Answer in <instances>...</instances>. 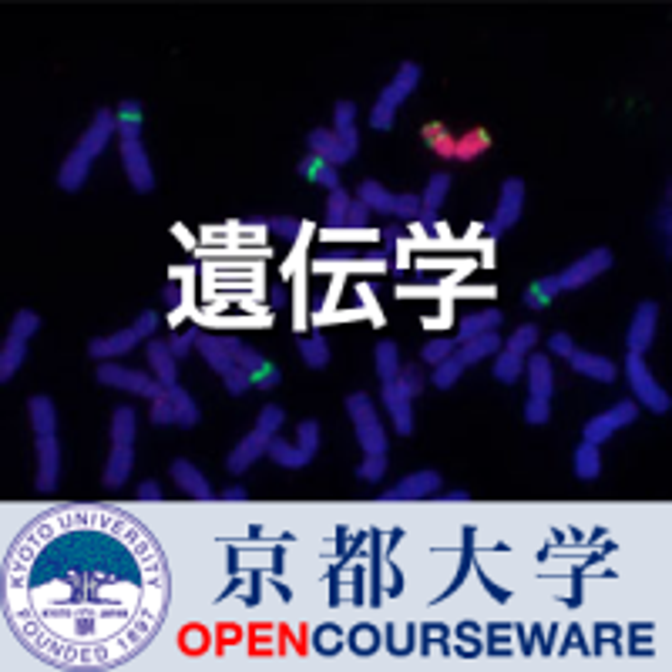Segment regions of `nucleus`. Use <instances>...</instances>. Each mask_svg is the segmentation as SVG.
<instances>
[{"label":"nucleus","instance_id":"nucleus-62","mask_svg":"<svg viewBox=\"0 0 672 672\" xmlns=\"http://www.w3.org/2000/svg\"><path fill=\"white\" fill-rule=\"evenodd\" d=\"M222 498H226V502H242V498H246V488H242V484H236V488H226V491H222Z\"/></svg>","mask_w":672,"mask_h":672},{"label":"nucleus","instance_id":"nucleus-13","mask_svg":"<svg viewBox=\"0 0 672 672\" xmlns=\"http://www.w3.org/2000/svg\"><path fill=\"white\" fill-rule=\"evenodd\" d=\"M636 417H638L636 400H618L616 407H609V411L595 414L592 421H585V427H581V441H589V444H605V441L616 437L622 427L636 424Z\"/></svg>","mask_w":672,"mask_h":672},{"label":"nucleus","instance_id":"nucleus-22","mask_svg":"<svg viewBox=\"0 0 672 672\" xmlns=\"http://www.w3.org/2000/svg\"><path fill=\"white\" fill-rule=\"evenodd\" d=\"M169 474H171V481H175V488L185 491L189 498H195V502H212V484H209L206 474H202L192 461L175 457L169 467Z\"/></svg>","mask_w":672,"mask_h":672},{"label":"nucleus","instance_id":"nucleus-15","mask_svg":"<svg viewBox=\"0 0 672 672\" xmlns=\"http://www.w3.org/2000/svg\"><path fill=\"white\" fill-rule=\"evenodd\" d=\"M447 192H451V175H447V171H433L431 179H427V189H424V195H421V216L414 219V226L407 229L411 239H424V232L437 226V216H441V206H444Z\"/></svg>","mask_w":672,"mask_h":672},{"label":"nucleus","instance_id":"nucleus-17","mask_svg":"<svg viewBox=\"0 0 672 672\" xmlns=\"http://www.w3.org/2000/svg\"><path fill=\"white\" fill-rule=\"evenodd\" d=\"M122 169L128 175V185L135 189L138 195H151L155 192V169H151L149 149L141 141H122Z\"/></svg>","mask_w":672,"mask_h":672},{"label":"nucleus","instance_id":"nucleus-42","mask_svg":"<svg viewBox=\"0 0 672 672\" xmlns=\"http://www.w3.org/2000/svg\"><path fill=\"white\" fill-rule=\"evenodd\" d=\"M293 330L303 333L307 330V269H303V262H299L297 269H293Z\"/></svg>","mask_w":672,"mask_h":672},{"label":"nucleus","instance_id":"nucleus-1","mask_svg":"<svg viewBox=\"0 0 672 672\" xmlns=\"http://www.w3.org/2000/svg\"><path fill=\"white\" fill-rule=\"evenodd\" d=\"M4 618L51 669H114L159 636L169 565L145 524L108 504L37 514L4 555Z\"/></svg>","mask_w":672,"mask_h":672},{"label":"nucleus","instance_id":"nucleus-7","mask_svg":"<svg viewBox=\"0 0 672 672\" xmlns=\"http://www.w3.org/2000/svg\"><path fill=\"white\" fill-rule=\"evenodd\" d=\"M94 380L104 384L112 390H125V394H135V397H149V400H159L165 394V387L159 384L155 374H145V370H128V366L114 364V360H104L98 364L94 370Z\"/></svg>","mask_w":672,"mask_h":672},{"label":"nucleus","instance_id":"nucleus-34","mask_svg":"<svg viewBox=\"0 0 672 672\" xmlns=\"http://www.w3.org/2000/svg\"><path fill=\"white\" fill-rule=\"evenodd\" d=\"M266 457H269L276 467H283V471H299V467L313 464V461H309V457L299 451V444H289V441H283L279 433H276L273 441H269V451H266Z\"/></svg>","mask_w":672,"mask_h":672},{"label":"nucleus","instance_id":"nucleus-4","mask_svg":"<svg viewBox=\"0 0 672 672\" xmlns=\"http://www.w3.org/2000/svg\"><path fill=\"white\" fill-rule=\"evenodd\" d=\"M343 407H346L350 421H354L356 444H360L364 457L387 454V447H390L387 444V431H384V424H380V417H376L374 397H370L366 390H356V394H350V397L343 400Z\"/></svg>","mask_w":672,"mask_h":672},{"label":"nucleus","instance_id":"nucleus-19","mask_svg":"<svg viewBox=\"0 0 672 672\" xmlns=\"http://www.w3.org/2000/svg\"><path fill=\"white\" fill-rule=\"evenodd\" d=\"M380 400H384V407H387L394 431H397L400 437H411V433H414V400H411V394L400 387L397 380H390V384H380Z\"/></svg>","mask_w":672,"mask_h":672},{"label":"nucleus","instance_id":"nucleus-58","mask_svg":"<svg viewBox=\"0 0 672 672\" xmlns=\"http://www.w3.org/2000/svg\"><path fill=\"white\" fill-rule=\"evenodd\" d=\"M161 303H165L171 313L182 307V283H175V279H171V283L161 286Z\"/></svg>","mask_w":672,"mask_h":672},{"label":"nucleus","instance_id":"nucleus-55","mask_svg":"<svg viewBox=\"0 0 672 672\" xmlns=\"http://www.w3.org/2000/svg\"><path fill=\"white\" fill-rule=\"evenodd\" d=\"M266 229H269V232H276L279 239L297 242V239H299V229H303V222H299V219H289V216H283V219H266Z\"/></svg>","mask_w":672,"mask_h":672},{"label":"nucleus","instance_id":"nucleus-18","mask_svg":"<svg viewBox=\"0 0 672 672\" xmlns=\"http://www.w3.org/2000/svg\"><path fill=\"white\" fill-rule=\"evenodd\" d=\"M34 454H37L34 488L41 491V494H54L57 484H61V444H57V433H44V437H37Z\"/></svg>","mask_w":672,"mask_h":672},{"label":"nucleus","instance_id":"nucleus-21","mask_svg":"<svg viewBox=\"0 0 672 672\" xmlns=\"http://www.w3.org/2000/svg\"><path fill=\"white\" fill-rule=\"evenodd\" d=\"M444 488V481L437 471H417L407 474L404 481H397L390 491H384V502H417V498H431Z\"/></svg>","mask_w":672,"mask_h":672},{"label":"nucleus","instance_id":"nucleus-26","mask_svg":"<svg viewBox=\"0 0 672 672\" xmlns=\"http://www.w3.org/2000/svg\"><path fill=\"white\" fill-rule=\"evenodd\" d=\"M307 149H309V155H317V159L330 161L333 169H340V165H350V161L356 159V155H350V151L343 149V141L333 135L330 128H317V131H309V135H307Z\"/></svg>","mask_w":672,"mask_h":672},{"label":"nucleus","instance_id":"nucleus-39","mask_svg":"<svg viewBox=\"0 0 672 672\" xmlns=\"http://www.w3.org/2000/svg\"><path fill=\"white\" fill-rule=\"evenodd\" d=\"M561 293L559 286V276H541V279H535V283L524 289V307L528 309H548L551 307V299Z\"/></svg>","mask_w":672,"mask_h":672},{"label":"nucleus","instance_id":"nucleus-45","mask_svg":"<svg viewBox=\"0 0 672 672\" xmlns=\"http://www.w3.org/2000/svg\"><path fill=\"white\" fill-rule=\"evenodd\" d=\"M464 370H467V366H464V360H461V356H457V350H454V354L447 356L444 364H437V366H433L431 384H433V387H437V390H451V387H454V384H457V380H461V374H464Z\"/></svg>","mask_w":672,"mask_h":672},{"label":"nucleus","instance_id":"nucleus-20","mask_svg":"<svg viewBox=\"0 0 672 672\" xmlns=\"http://www.w3.org/2000/svg\"><path fill=\"white\" fill-rule=\"evenodd\" d=\"M269 441H273V437H269L266 431H259V427L246 433L239 444L232 447V454L226 457L229 474H246L249 467H256V461H262L266 451H269Z\"/></svg>","mask_w":672,"mask_h":672},{"label":"nucleus","instance_id":"nucleus-36","mask_svg":"<svg viewBox=\"0 0 672 672\" xmlns=\"http://www.w3.org/2000/svg\"><path fill=\"white\" fill-rule=\"evenodd\" d=\"M297 171L313 185H323V189H340V175H336V169H333L330 161L317 159V155H307V159L297 165Z\"/></svg>","mask_w":672,"mask_h":672},{"label":"nucleus","instance_id":"nucleus-3","mask_svg":"<svg viewBox=\"0 0 672 672\" xmlns=\"http://www.w3.org/2000/svg\"><path fill=\"white\" fill-rule=\"evenodd\" d=\"M421 78H424L421 64H414V61H404V64H400L394 81L380 92V98H376L374 108H370V128H374V131H390V128H394L397 108L417 92Z\"/></svg>","mask_w":672,"mask_h":672},{"label":"nucleus","instance_id":"nucleus-9","mask_svg":"<svg viewBox=\"0 0 672 672\" xmlns=\"http://www.w3.org/2000/svg\"><path fill=\"white\" fill-rule=\"evenodd\" d=\"M524 199H528V189H524L521 179H504L502 199H498V209H494V216H491L488 222H481V226H478L481 236L494 242V239H502V236L511 226H518V219H521V212H524Z\"/></svg>","mask_w":672,"mask_h":672},{"label":"nucleus","instance_id":"nucleus-48","mask_svg":"<svg viewBox=\"0 0 672 672\" xmlns=\"http://www.w3.org/2000/svg\"><path fill=\"white\" fill-rule=\"evenodd\" d=\"M149 421L155 424V427H179V407H175V400H171L169 394H161L159 400H151Z\"/></svg>","mask_w":672,"mask_h":672},{"label":"nucleus","instance_id":"nucleus-54","mask_svg":"<svg viewBox=\"0 0 672 672\" xmlns=\"http://www.w3.org/2000/svg\"><path fill=\"white\" fill-rule=\"evenodd\" d=\"M387 474V454L380 457H364V464L356 467V478L366 481V484H376V481Z\"/></svg>","mask_w":672,"mask_h":672},{"label":"nucleus","instance_id":"nucleus-2","mask_svg":"<svg viewBox=\"0 0 672 672\" xmlns=\"http://www.w3.org/2000/svg\"><path fill=\"white\" fill-rule=\"evenodd\" d=\"M114 135H118V128H114V112L112 108H98L92 118V125H88V131L78 138V145L68 151V159L61 161V169H57V189H61V192H81V189L88 185L94 159H102V151L112 145Z\"/></svg>","mask_w":672,"mask_h":672},{"label":"nucleus","instance_id":"nucleus-29","mask_svg":"<svg viewBox=\"0 0 672 672\" xmlns=\"http://www.w3.org/2000/svg\"><path fill=\"white\" fill-rule=\"evenodd\" d=\"M333 122H336L333 135L340 138L343 149L350 151V155H356V151H360V131H356V104L354 102H336V108H333Z\"/></svg>","mask_w":672,"mask_h":672},{"label":"nucleus","instance_id":"nucleus-6","mask_svg":"<svg viewBox=\"0 0 672 672\" xmlns=\"http://www.w3.org/2000/svg\"><path fill=\"white\" fill-rule=\"evenodd\" d=\"M41 317H37L34 309H21L17 317H14L11 330H7V340H4V346H0V384H11L14 374L24 366V360H27V343H31V336L34 333H41Z\"/></svg>","mask_w":672,"mask_h":672},{"label":"nucleus","instance_id":"nucleus-24","mask_svg":"<svg viewBox=\"0 0 672 672\" xmlns=\"http://www.w3.org/2000/svg\"><path fill=\"white\" fill-rule=\"evenodd\" d=\"M524 374H528V390H531V397H541V400L555 397V366H551V356L528 354L524 356Z\"/></svg>","mask_w":672,"mask_h":672},{"label":"nucleus","instance_id":"nucleus-46","mask_svg":"<svg viewBox=\"0 0 672 672\" xmlns=\"http://www.w3.org/2000/svg\"><path fill=\"white\" fill-rule=\"evenodd\" d=\"M538 323H524V326H518V330L504 340V350L508 354H518V356H528L531 350H535V343H538Z\"/></svg>","mask_w":672,"mask_h":672},{"label":"nucleus","instance_id":"nucleus-23","mask_svg":"<svg viewBox=\"0 0 672 672\" xmlns=\"http://www.w3.org/2000/svg\"><path fill=\"white\" fill-rule=\"evenodd\" d=\"M131 467H135V444H112V454L104 461V474L102 484L104 491H122L131 478Z\"/></svg>","mask_w":672,"mask_h":672},{"label":"nucleus","instance_id":"nucleus-59","mask_svg":"<svg viewBox=\"0 0 672 672\" xmlns=\"http://www.w3.org/2000/svg\"><path fill=\"white\" fill-rule=\"evenodd\" d=\"M138 498H141V502H159V498H161V484H159V481H141V484H138Z\"/></svg>","mask_w":672,"mask_h":672},{"label":"nucleus","instance_id":"nucleus-31","mask_svg":"<svg viewBox=\"0 0 672 672\" xmlns=\"http://www.w3.org/2000/svg\"><path fill=\"white\" fill-rule=\"evenodd\" d=\"M199 326H212V330H252V326H269L273 313H259V317H222V313H195Z\"/></svg>","mask_w":672,"mask_h":672},{"label":"nucleus","instance_id":"nucleus-8","mask_svg":"<svg viewBox=\"0 0 672 672\" xmlns=\"http://www.w3.org/2000/svg\"><path fill=\"white\" fill-rule=\"evenodd\" d=\"M356 199H360L370 212H380V216H394V219H417L421 216V195L387 192V189H384L380 182H374V179L360 182Z\"/></svg>","mask_w":672,"mask_h":672},{"label":"nucleus","instance_id":"nucleus-43","mask_svg":"<svg viewBox=\"0 0 672 672\" xmlns=\"http://www.w3.org/2000/svg\"><path fill=\"white\" fill-rule=\"evenodd\" d=\"M350 192L346 189H330V199H326V229L336 232V229H346V212H350Z\"/></svg>","mask_w":672,"mask_h":672},{"label":"nucleus","instance_id":"nucleus-61","mask_svg":"<svg viewBox=\"0 0 672 672\" xmlns=\"http://www.w3.org/2000/svg\"><path fill=\"white\" fill-rule=\"evenodd\" d=\"M283 303H286L283 283H273V289H269V307H273V309H283Z\"/></svg>","mask_w":672,"mask_h":672},{"label":"nucleus","instance_id":"nucleus-57","mask_svg":"<svg viewBox=\"0 0 672 672\" xmlns=\"http://www.w3.org/2000/svg\"><path fill=\"white\" fill-rule=\"evenodd\" d=\"M366 219H370V209H366L360 199H356V202H350V212H346V229H354V232H364Z\"/></svg>","mask_w":672,"mask_h":672},{"label":"nucleus","instance_id":"nucleus-14","mask_svg":"<svg viewBox=\"0 0 672 672\" xmlns=\"http://www.w3.org/2000/svg\"><path fill=\"white\" fill-rule=\"evenodd\" d=\"M612 262H616V256H612L609 249H592V252H585V256H579V262H571V266H565V269L559 273L561 293H571V289L589 286L592 279H599L602 273H609Z\"/></svg>","mask_w":672,"mask_h":672},{"label":"nucleus","instance_id":"nucleus-5","mask_svg":"<svg viewBox=\"0 0 672 672\" xmlns=\"http://www.w3.org/2000/svg\"><path fill=\"white\" fill-rule=\"evenodd\" d=\"M159 323H161V317L155 313V309H141L135 323H131V326H125L122 333H112V336H94V340L88 343V356H94L98 364H104V360H118V356H128L138 346V343H145L149 336H155Z\"/></svg>","mask_w":672,"mask_h":672},{"label":"nucleus","instance_id":"nucleus-12","mask_svg":"<svg viewBox=\"0 0 672 672\" xmlns=\"http://www.w3.org/2000/svg\"><path fill=\"white\" fill-rule=\"evenodd\" d=\"M626 376H628V387H632V394H636L638 407H646V411H652V414H669L672 400H669V394L659 387V380L652 376L649 364H646V356L628 354L626 356Z\"/></svg>","mask_w":672,"mask_h":672},{"label":"nucleus","instance_id":"nucleus-64","mask_svg":"<svg viewBox=\"0 0 672 672\" xmlns=\"http://www.w3.org/2000/svg\"><path fill=\"white\" fill-rule=\"evenodd\" d=\"M464 498H471L467 491H451V494H447V502H464Z\"/></svg>","mask_w":672,"mask_h":672},{"label":"nucleus","instance_id":"nucleus-30","mask_svg":"<svg viewBox=\"0 0 672 672\" xmlns=\"http://www.w3.org/2000/svg\"><path fill=\"white\" fill-rule=\"evenodd\" d=\"M149 366H151V374L159 376L161 387L179 384V364H175V354L169 350V343L165 340H149Z\"/></svg>","mask_w":672,"mask_h":672},{"label":"nucleus","instance_id":"nucleus-10","mask_svg":"<svg viewBox=\"0 0 672 672\" xmlns=\"http://www.w3.org/2000/svg\"><path fill=\"white\" fill-rule=\"evenodd\" d=\"M219 340H222V346L232 354V360L246 370V376H249V384L256 390H276L279 384H283V374L276 370V364H269L256 346L242 343L239 336H219Z\"/></svg>","mask_w":672,"mask_h":672},{"label":"nucleus","instance_id":"nucleus-63","mask_svg":"<svg viewBox=\"0 0 672 672\" xmlns=\"http://www.w3.org/2000/svg\"><path fill=\"white\" fill-rule=\"evenodd\" d=\"M171 232H175V236H179V239H182L189 249H195V239L189 236V232H185V226H171Z\"/></svg>","mask_w":672,"mask_h":672},{"label":"nucleus","instance_id":"nucleus-44","mask_svg":"<svg viewBox=\"0 0 672 672\" xmlns=\"http://www.w3.org/2000/svg\"><path fill=\"white\" fill-rule=\"evenodd\" d=\"M491 374H494V380H502V384H518V380H521V374H524V356L508 354V350L502 346V354L494 356Z\"/></svg>","mask_w":672,"mask_h":672},{"label":"nucleus","instance_id":"nucleus-52","mask_svg":"<svg viewBox=\"0 0 672 672\" xmlns=\"http://www.w3.org/2000/svg\"><path fill=\"white\" fill-rule=\"evenodd\" d=\"M397 384L407 394H411V400L414 397H421L424 394V384H427V376H424V370L417 364H411V366H400V376H397Z\"/></svg>","mask_w":672,"mask_h":672},{"label":"nucleus","instance_id":"nucleus-60","mask_svg":"<svg viewBox=\"0 0 672 672\" xmlns=\"http://www.w3.org/2000/svg\"><path fill=\"white\" fill-rule=\"evenodd\" d=\"M380 236H384V246H387V252H384V256H390V249L397 246L400 226H387V229H384V232H380Z\"/></svg>","mask_w":672,"mask_h":672},{"label":"nucleus","instance_id":"nucleus-32","mask_svg":"<svg viewBox=\"0 0 672 672\" xmlns=\"http://www.w3.org/2000/svg\"><path fill=\"white\" fill-rule=\"evenodd\" d=\"M27 417H31L34 437L57 433V407H54V400L47 397V394H34V397L27 400Z\"/></svg>","mask_w":672,"mask_h":672},{"label":"nucleus","instance_id":"nucleus-35","mask_svg":"<svg viewBox=\"0 0 672 672\" xmlns=\"http://www.w3.org/2000/svg\"><path fill=\"white\" fill-rule=\"evenodd\" d=\"M374 364H376V376H380V384H390V380H397L400 376V346L394 340H380L374 346Z\"/></svg>","mask_w":672,"mask_h":672},{"label":"nucleus","instance_id":"nucleus-40","mask_svg":"<svg viewBox=\"0 0 672 672\" xmlns=\"http://www.w3.org/2000/svg\"><path fill=\"white\" fill-rule=\"evenodd\" d=\"M138 437V411L135 407H114L112 414V444H135Z\"/></svg>","mask_w":672,"mask_h":672},{"label":"nucleus","instance_id":"nucleus-38","mask_svg":"<svg viewBox=\"0 0 672 672\" xmlns=\"http://www.w3.org/2000/svg\"><path fill=\"white\" fill-rule=\"evenodd\" d=\"M571 467H575V478H579V481H595V478H599V474H602V454H599V444L581 441V444L575 447Z\"/></svg>","mask_w":672,"mask_h":672},{"label":"nucleus","instance_id":"nucleus-16","mask_svg":"<svg viewBox=\"0 0 672 672\" xmlns=\"http://www.w3.org/2000/svg\"><path fill=\"white\" fill-rule=\"evenodd\" d=\"M656 330H659V303L652 299H642L632 313V323H628V336H626V346L628 354L636 356H646L656 343Z\"/></svg>","mask_w":672,"mask_h":672},{"label":"nucleus","instance_id":"nucleus-49","mask_svg":"<svg viewBox=\"0 0 672 672\" xmlns=\"http://www.w3.org/2000/svg\"><path fill=\"white\" fill-rule=\"evenodd\" d=\"M297 444H299V451L309 457V461H317V454H319V421H303L297 427Z\"/></svg>","mask_w":672,"mask_h":672},{"label":"nucleus","instance_id":"nucleus-27","mask_svg":"<svg viewBox=\"0 0 672 672\" xmlns=\"http://www.w3.org/2000/svg\"><path fill=\"white\" fill-rule=\"evenodd\" d=\"M504 323V313L502 309H478V313H467V317L457 319V346L467 340H474V336H484V333H494L502 330Z\"/></svg>","mask_w":672,"mask_h":672},{"label":"nucleus","instance_id":"nucleus-47","mask_svg":"<svg viewBox=\"0 0 672 672\" xmlns=\"http://www.w3.org/2000/svg\"><path fill=\"white\" fill-rule=\"evenodd\" d=\"M454 350H457L454 336H433V340H427L421 346V360H424V364L437 366V364H444V360L454 354Z\"/></svg>","mask_w":672,"mask_h":672},{"label":"nucleus","instance_id":"nucleus-37","mask_svg":"<svg viewBox=\"0 0 672 672\" xmlns=\"http://www.w3.org/2000/svg\"><path fill=\"white\" fill-rule=\"evenodd\" d=\"M297 350L309 370H323V366L330 364V343H326V336H323L319 330L309 333V336H299Z\"/></svg>","mask_w":672,"mask_h":672},{"label":"nucleus","instance_id":"nucleus-50","mask_svg":"<svg viewBox=\"0 0 672 672\" xmlns=\"http://www.w3.org/2000/svg\"><path fill=\"white\" fill-rule=\"evenodd\" d=\"M199 336H202V326L199 323H192L189 330H182V333H175L169 340V350L175 354V360H185V356L192 354L195 350V343H199Z\"/></svg>","mask_w":672,"mask_h":672},{"label":"nucleus","instance_id":"nucleus-53","mask_svg":"<svg viewBox=\"0 0 672 672\" xmlns=\"http://www.w3.org/2000/svg\"><path fill=\"white\" fill-rule=\"evenodd\" d=\"M524 421L531 424V427H541V424L551 421V400L528 397V404H524Z\"/></svg>","mask_w":672,"mask_h":672},{"label":"nucleus","instance_id":"nucleus-28","mask_svg":"<svg viewBox=\"0 0 672 672\" xmlns=\"http://www.w3.org/2000/svg\"><path fill=\"white\" fill-rule=\"evenodd\" d=\"M114 128L122 141H141V128H145V104L138 98H125L114 112Z\"/></svg>","mask_w":672,"mask_h":672},{"label":"nucleus","instance_id":"nucleus-51","mask_svg":"<svg viewBox=\"0 0 672 672\" xmlns=\"http://www.w3.org/2000/svg\"><path fill=\"white\" fill-rule=\"evenodd\" d=\"M283 424H286V411L279 407V404H266V407L259 411V417H256V427L266 431L269 437H276V433L283 431Z\"/></svg>","mask_w":672,"mask_h":672},{"label":"nucleus","instance_id":"nucleus-25","mask_svg":"<svg viewBox=\"0 0 672 672\" xmlns=\"http://www.w3.org/2000/svg\"><path fill=\"white\" fill-rule=\"evenodd\" d=\"M569 366L575 370L579 376H589L595 384H616L618 376V366L609 360V356H599V354H589V350H579L569 356Z\"/></svg>","mask_w":672,"mask_h":672},{"label":"nucleus","instance_id":"nucleus-11","mask_svg":"<svg viewBox=\"0 0 672 672\" xmlns=\"http://www.w3.org/2000/svg\"><path fill=\"white\" fill-rule=\"evenodd\" d=\"M195 346L202 350L206 364L212 366L219 376H222V384H226V390L232 394V397L249 394V390H252L249 376H246V370H242V366L232 360V354H229L226 346H222V340H219V336H212V333L202 330V336H199V343H195Z\"/></svg>","mask_w":672,"mask_h":672},{"label":"nucleus","instance_id":"nucleus-41","mask_svg":"<svg viewBox=\"0 0 672 672\" xmlns=\"http://www.w3.org/2000/svg\"><path fill=\"white\" fill-rule=\"evenodd\" d=\"M165 394H169V397L175 400V407H179V427H182V431H192L195 424L202 421L199 404H195V400L185 394L182 384H171V387H165Z\"/></svg>","mask_w":672,"mask_h":672},{"label":"nucleus","instance_id":"nucleus-33","mask_svg":"<svg viewBox=\"0 0 672 672\" xmlns=\"http://www.w3.org/2000/svg\"><path fill=\"white\" fill-rule=\"evenodd\" d=\"M504 340L498 336V330L494 333H484V336H474V340H467L457 346V356L464 360V366H474L481 364V360H488V356H498L502 354Z\"/></svg>","mask_w":672,"mask_h":672},{"label":"nucleus","instance_id":"nucleus-56","mask_svg":"<svg viewBox=\"0 0 672 672\" xmlns=\"http://www.w3.org/2000/svg\"><path fill=\"white\" fill-rule=\"evenodd\" d=\"M548 350H551V356H561V360H569L571 354H575V340H571L569 333H551L548 336Z\"/></svg>","mask_w":672,"mask_h":672}]
</instances>
